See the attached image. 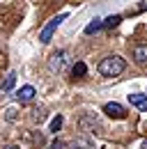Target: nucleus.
Wrapping results in <instances>:
<instances>
[{
	"label": "nucleus",
	"mask_w": 147,
	"mask_h": 149,
	"mask_svg": "<svg viewBox=\"0 0 147 149\" xmlns=\"http://www.w3.org/2000/svg\"><path fill=\"white\" fill-rule=\"evenodd\" d=\"M124 69H127V62H124V57H120V55H108L99 62V74L106 76V78L120 76Z\"/></svg>",
	"instance_id": "obj_1"
},
{
	"label": "nucleus",
	"mask_w": 147,
	"mask_h": 149,
	"mask_svg": "<svg viewBox=\"0 0 147 149\" xmlns=\"http://www.w3.org/2000/svg\"><path fill=\"white\" fill-rule=\"evenodd\" d=\"M62 122H64V119H62V115H55L53 122H51V133H57V131L62 129Z\"/></svg>",
	"instance_id": "obj_10"
},
{
	"label": "nucleus",
	"mask_w": 147,
	"mask_h": 149,
	"mask_svg": "<svg viewBox=\"0 0 147 149\" xmlns=\"http://www.w3.org/2000/svg\"><path fill=\"white\" fill-rule=\"evenodd\" d=\"M67 62H69L67 51H57V53H53L51 60H48V69H51L53 74H60V71H64V69H67Z\"/></svg>",
	"instance_id": "obj_3"
},
{
	"label": "nucleus",
	"mask_w": 147,
	"mask_h": 149,
	"mask_svg": "<svg viewBox=\"0 0 147 149\" xmlns=\"http://www.w3.org/2000/svg\"><path fill=\"white\" fill-rule=\"evenodd\" d=\"M129 103L136 106L138 110L147 112V94H129Z\"/></svg>",
	"instance_id": "obj_7"
},
{
	"label": "nucleus",
	"mask_w": 147,
	"mask_h": 149,
	"mask_svg": "<svg viewBox=\"0 0 147 149\" xmlns=\"http://www.w3.org/2000/svg\"><path fill=\"white\" fill-rule=\"evenodd\" d=\"M88 74V67H85V62H76L71 67V76L74 78H83V76Z\"/></svg>",
	"instance_id": "obj_8"
},
{
	"label": "nucleus",
	"mask_w": 147,
	"mask_h": 149,
	"mask_svg": "<svg viewBox=\"0 0 147 149\" xmlns=\"http://www.w3.org/2000/svg\"><path fill=\"white\" fill-rule=\"evenodd\" d=\"M62 21H67V14H57V16H53V19L46 23V28L39 32V41H41V44H48L51 37H53V32L60 28V23H62Z\"/></svg>",
	"instance_id": "obj_2"
},
{
	"label": "nucleus",
	"mask_w": 147,
	"mask_h": 149,
	"mask_svg": "<svg viewBox=\"0 0 147 149\" xmlns=\"http://www.w3.org/2000/svg\"><path fill=\"white\" fill-rule=\"evenodd\" d=\"M104 112L108 115V117H113V119H124L127 117V110H124V106H120V103H106L104 106Z\"/></svg>",
	"instance_id": "obj_5"
},
{
	"label": "nucleus",
	"mask_w": 147,
	"mask_h": 149,
	"mask_svg": "<svg viewBox=\"0 0 147 149\" xmlns=\"http://www.w3.org/2000/svg\"><path fill=\"white\" fill-rule=\"evenodd\" d=\"M7 149H18V147H7Z\"/></svg>",
	"instance_id": "obj_16"
},
{
	"label": "nucleus",
	"mask_w": 147,
	"mask_h": 149,
	"mask_svg": "<svg viewBox=\"0 0 147 149\" xmlns=\"http://www.w3.org/2000/svg\"><path fill=\"white\" fill-rule=\"evenodd\" d=\"M120 21H122V16H120V14H115V16H108V19L104 21V28H115Z\"/></svg>",
	"instance_id": "obj_13"
},
{
	"label": "nucleus",
	"mask_w": 147,
	"mask_h": 149,
	"mask_svg": "<svg viewBox=\"0 0 147 149\" xmlns=\"http://www.w3.org/2000/svg\"><path fill=\"white\" fill-rule=\"evenodd\" d=\"M35 94L37 92H35V87H32V85H23V87L16 92V99L21 101V103H28V101H32V99H35Z\"/></svg>",
	"instance_id": "obj_6"
},
{
	"label": "nucleus",
	"mask_w": 147,
	"mask_h": 149,
	"mask_svg": "<svg viewBox=\"0 0 147 149\" xmlns=\"http://www.w3.org/2000/svg\"><path fill=\"white\" fill-rule=\"evenodd\" d=\"M101 28H104V21H101V19H94L90 25L85 28V35H94V32H99Z\"/></svg>",
	"instance_id": "obj_9"
},
{
	"label": "nucleus",
	"mask_w": 147,
	"mask_h": 149,
	"mask_svg": "<svg viewBox=\"0 0 147 149\" xmlns=\"http://www.w3.org/2000/svg\"><path fill=\"white\" fill-rule=\"evenodd\" d=\"M71 147H74V149H94V147H92V142H90V140H85V138L76 140V142H74Z\"/></svg>",
	"instance_id": "obj_11"
},
{
	"label": "nucleus",
	"mask_w": 147,
	"mask_h": 149,
	"mask_svg": "<svg viewBox=\"0 0 147 149\" xmlns=\"http://www.w3.org/2000/svg\"><path fill=\"white\" fill-rule=\"evenodd\" d=\"M14 83H16V76H14V74H9L7 78H5V83H2V90H5V92H9V90L14 87Z\"/></svg>",
	"instance_id": "obj_12"
},
{
	"label": "nucleus",
	"mask_w": 147,
	"mask_h": 149,
	"mask_svg": "<svg viewBox=\"0 0 147 149\" xmlns=\"http://www.w3.org/2000/svg\"><path fill=\"white\" fill-rule=\"evenodd\" d=\"M143 149H147V140H145V142H143Z\"/></svg>",
	"instance_id": "obj_15"
},
{
	"label": "nucleus",
	"mask_w": 147,
	"mask_h": 149,
	"mask_svg": "<svg viewBox=\"0 0 147 149\" xmlns=\"http://www.w3.org/2000/svg\"><path fill=\"white\" fill-rule=\"evenodd\" d=\"M51 149H64V142H60V140H55L53 145H51Z\"/></svg>",
	"instance_id": "obj_14"
},
{
	"label": "nucleus",
	"mask_w": 147,
	"mask_h": 149,
	"mask_svg": "<svg viewBox=\"0 0 147 149\" xmlns=\"http://www.w3.org/2000/svg\"><path fill=\"white\" fill-rule=\"evenodd\" d=\"M131 57H133V62H136V64L147 67V44H136V46H133V51H131Z\"/></svg>",
	"instance_id": "obj_4"
}]
</instances>
